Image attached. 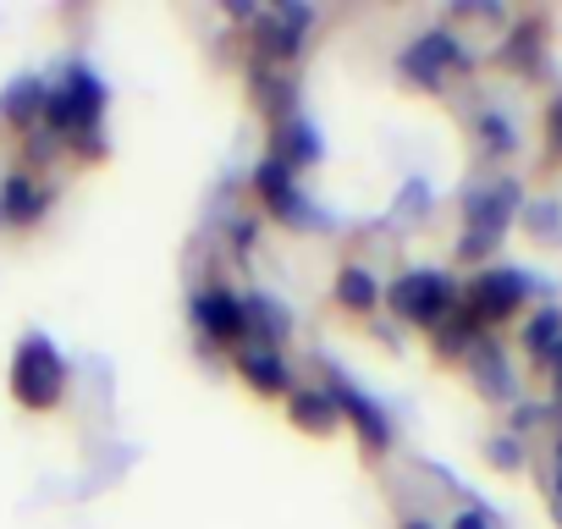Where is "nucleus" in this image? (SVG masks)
I'll list each match as a JSON object with an SVG mask.
<instances>
[{
	"label": "nucleus",
	"instance_id": "nucleus-1",
	"mask_svg": "<svg viewBox=\"0 0 562 529\" xmlns=\"http://www.w3.org/2000/svg\"><path fill=\"white\" fill-rule=\"evenodd\" d=\"M105 105H111L105 78H100L83 56H72V61L50 78L45 133H56L72 160H105Z\"/></svg>",
	"mask_w": 562,
	"mask_h": 529
},
{
	"label": "nucleus",
	"instance_id": "nucleus-2",
	"mask_svg": "<svg viewBox=\"0 0 562 529\" xmlns=\"http://www.w3.org/2000/svg\"><path fill=\"white\" fill-rule=\"evenodd\" d=\"M524 204H529L524 177H507V171H502V177L469 182V188H463V199H458V210H463V232H458L452 259H458V264H469V271H485V264H496L502 237L518 226Z\"/></svg>",
	"mask_w": 562,
	"mask_h": 529
},
{
	"label": "nucleus",
	"instance_id": "nucleus-3",
	"mask_svg": "<svg viewBox=\"0 0 562 529\" xmlns=\"http://www.w3.org/2000/svg\"><path fill=\"white\" fill-rule=\"evenodd\" d=\"M535 293H540V277L524 271V264H513V259H496V264H485V271H469L463 277V309L491 337H496V326L524 320L529 304H535Z\"/></svg>",
	"mask_w": 562,
	"mask_h": 529
},
{
	"label": "nucleus",
	"instance_id": "nucleus-4",
	"mask_svg": "<svg viewBox=\"0 0 562 529\" xmlns=\"http://www.w3.org/2000/svg\"><path fill=\"white\" fill-rule=\"evenodd\" d=\"M458 304H463V282L447 271V264H408V271H397L386 282V309L397 315V326L436 331Z\"/></svg>",
	"mask_w": 562,
	"mask_h": 529
},
{
	"label": "nucleus",
	"instance_id": "nucleus-5",
	"mask_svg": "<svg viewBox=\"0 0 562 529\" xmlns=\"http://www.w3.org/2000/svg\"><path fill=\"white\" fill-rule=\"evenodd\" d=\"M7 386L23 408H56L72 386V364L45 331H23L7 364Z\"/></svg>",
	"mask_w": 562,
	"mask_h": 529
},
{
	"label": "nucleus",
	"instance_id": "nucleus-6",
	"mask_svg": "<svg viewBox=\"0 0 562 529\" xmlns=\"http://www.w3.org/2000/svg\"><path fill=\"white\" fill-rule=\"evenodd\" d=\"M248 193L259 199V210L270 215V221H281V226H315V232H331L337 221L304 193V182L281 166V160H270V155H259L254 160V171H248Z\"/></svg>",
	"mask_w": 562,
	"mask_h": 529
},
{
	"label": "nucleus",
	"instance_id": "nucleus-7",
	"mask_svg": "<svg viewBox=\"0 0 562 529\" xmlns=\"http://www.w3.org/2000/svg\"><path fill=\"white\" fill-rule=\"evenodd\" d=\"M474 67V50H469V40L463 34H452V29H425L419 40H408L403 50H397V72L408 78V83H419V89H447V78H458V72H469Z\"/></svg>",
	"mask_w": 562,
	"mask_h": 529
},
{
	"label": "nucleus",
	"instance_id": "nucleus-8",
	"mask_svg": "<svg viewBox=\"0 0 562 529\" xmlns=\"http://www.w3.org/2000/svg\"><path fill=\"white\" fill-rule=\"evenodd\" d=\"M188 320H193V331H199L210 348H226V353L248 348V304H243V293L226 288L221 277L188 293Z\"/></svg>",
	"mask_w": 562,
	"mask_h": 529
},
{
	"label": "nucleus",
	"instance_id": "nucleus-9",
	"mask_svg": "<svg viewBox=\"0 0 562 529\" xmlns=\"http://www.w3.org/2000/svg\"><path fill=\"white\" fill-rule=\"evenodd\" d=\"M326 392H331L342 425H353V436L364 441L370 458L392 452V441H397V419H392V408H386L381 397H370V392H364L359 381H348L342 370H326Z\"/></svg>",
	"mask_w": 562,
	"mask_h": 529
},
{
	"label": "nucleus",
	"instance_id": "nucleus-10",
	"mask_svg": "<svg viewBox=\"0 0 562 529\" xmlns=\"http://www.w3.org/2000/svg\"><path fill=\"white\" fill-rule=\"evenodd\" d=\"M315 29V7H259L254 18V56L276 61V67H293L310 45Z\"/></svg>",
	"mask_w": 562,
	"mask_h": 529
},
{
	"label": "nucleus",
	"instance_id": "nucleus-11",
	"mask_svg": "<svg viewBox=\"0 0 562 529\" xmlns=\"http://www.w3.org/2000/svg\"><path fill=\"white\" fill-rule=\"evenodd\" d=\"M243 78H248V94H254V105L265 111V122H270V127L304 111V94H299L293 67H276V61H265V56H254V50H248Z\"/></svg>",
	"mask_w": 562,
	"mask_h": 529
},
{
	"label": "nucleus",
	"instance_id": "nucleus-12",
	"mask_svg": "<svg viewBox=\"0 0 562 529\" xmlns=\"http://www.w3.org/2000/svg\"><path fill=\"white\" fill-rule=\"evenodd\" d=\"M546 40H551V29H546L540 12L507 18V34H502V45H496V67H507V72H518V78H540V72H546V50H551Z\"/></svg>",
	"mask_w": 562,
	"mask_h": 529
},
{
	"label": "nucleus",
	"instance_id": "nucleus-13",
	"mask_svg": "<svg viewBox=\"0 0 562 529\" xmlns=\"http://www.w3.org/2000/svg\"><path fill=\"white\" fill-rule=\"evenodd\" d=\"M463 370H469V386L485 397V403H496V408H513L524 392H518V370H513V359H507V348L496 342V337H485L469 359H463Z\"/></svg>",
	"mask_w": 562,
	"mask_h": 529
},
{
	"label": "nucleus",
	"instance_id": "nucleus-14",
	"mask_svg": "<svg viewBox=\"0 0 562 529\" xmlns=\"http://www.w3.org/2000/svg\"><path fill=\"white\" fill-rule=\"evenodd\" d=\"M265 155L281 160V166L299 177V171H310V166L326 160V138H321L315 116L299 111V116H288V122H276V127H270V149H265Z\"/></svg>",
	"mask_w": 562,
	"mask_h": 529
},
{
	"label": "nucleus",
	"instance_id": "nucleus-15",
	"mask_svg": "<svg viewBox=\"0 0 562 529\" xmlns=\"http://www.w3.org/2000/svg\"><path fill=\"white\" fill-rule=\"evenodd\" d=\"M50 204H56V188H45V177H29L23 166L0 177V221L7 226H18V232L40 226L50 215Z\"/></svg>",
	"mask_w": 562,
	"mask_h": 529
},
{
	"label": "nucleus",
	"instance_id": "nucleus-16",
	"mask_svg": "<svg viewBox=\"0 0 562 529\" xmlns=\"http://www.w3.org/2000/svg\"><path fill=\"white\" fill-rule=\"evenodd\" d=\"M232 370L259 397H293V386H299L293 381V364H288V353H281V348H237L232 353Z\"/></svg>",
	"mask_w": 562,
	"mask_h": 529
},
{
	"label": "nucleus",
	"instance_id": "nucleus-17",
	"mask_svg": "<svg viewBox=\"0 0 562 529\" xmlns=\"http://www.w3.org/2000/svg\"><path fill=\"white\" fill-rule=\"evenodd\" d=\"M45 100H50V78H12L7 89H0V122H7L12 133H40L45 127Z\"/></svg>",
	"mask_w": 562,
	"mask_h": 529
},
{
	"label": "nucleus",
	"instance_id": "nucleus-18",
	"mask_svg": "<svg viewBox=\"0 0 562 529\" xmlns=\"http://www.w3.org/2000/svg\"><path fill=\"white\" fill-rule=\"evenodd\" d=\"M248 304V348H288L293 337V309L276 293H243Z\"/></svg>",
	"mask_w": 562,
	"mask_h": 529
},
{
	"label": "nucleus",
	"instance_id": "nucleus-19",
	"mask_svg": "<svg viewBox=\"0 0 562 529\" xmlns=\"http://www.w3.org/2000/svg\"><path fill=\"white\" fill-rule=\"evenodd\" d=\"M518 348H524L529 370L540 375V364L562 348V304H535V309L518 320Z\"/></svg>",
	"mask_w": 562,
	"mask_h": 529
},
{
	"label": "nucleus",
	"instance_id": "nucleus-20",
	"mask_svg": "<svg viewBox=\"0 0 562 529\" xmlns=\"http://www.w3.org/2000/svg\"><path fill=\"white\" fill-rule=\"evenodd\" d=\"M469 127H474V144H480L485 160H513V155L524 149V133H518V122H513L502 105H480V111L469 116Z\"/></svg>",
	"mask_w": 562,
	"mask_h": 529
},
{
	"label": "nucleus",
	"instance_id": "nucleus-21",
	"mask_svg": "<svg viewBox=\"0 0 562 529\" xmlns=\"http://www.w3.org/2000/svg\"><path fill=\"white\" fill-rule=\"evenodd\" d=\"M337 304L342 309H353V315H375L381 304H386V282L370 271V264H359V259H348V264H337Z\"/></svg>",
	"mask_w": 562,
	"mask_h": 529
},
{
	"label": "nucleus",
	"instance_id": "nucleus-22",
	"mask_svg": "<svg viewBox=\"0 0 562 529\" xmlns=\"http://www.w3.org/2000/svg\"><path fill=\"white\" fill-rule=\"evenodd\" d=\"M485 337H491V331H485V326H480L463 304H458V309H452V315L430 331V348H436V359H458V364H463V359H469Z\"/></svg>",
	"mask_w": 562,
	"mask_h": 529
},
{
	"label": "nucleus",
	"instance_id": "nucleus-23",
	"mask_svg": "<svg viewBox=\"0 0 562 529\" xmlns=\"http://www.w3.org/2000/svg\"><path fill=\"white\" fill-rule=\"evenodd\" d=\"M288 419H293L299 430H310V436H331V430L342 425V414H337V403H331L326 386H293Z\"/></svg>",
	"mask_w": 562,
	"mask_h": 529
},
{
	"label": "nucleus",
	"instance_id": "nucleus-24",
	"mask_svg": "<svg viewBox=\"0 0 562 529\" xmlns=\"http://www.w3.org/2000/svg\"><path fill=\"white\" fill-rule=\"evenodd\" d=\"M485 463L496 474H524L529 469V441L513 436V430H496V436H485Z\"/></svg>",
	"mask_w": 562,
	"mask_h": 529
},
{
	"label": "nucleus",
	"instance_id": "nucleus-25",
	"mask_svg": "<svg viewBox=\"0 0 562 529\" xmlns=\"http://www.w3.org/2000/svg\"><path fill=\"white\" fill-rule=\"evenodd\" d=\"M518 221L535 243H562V199H529Z\"/></svg>",
	"mask_w": 562,
	"mask_h": 529
},
{
	"label": "nucleus",
	"instance_id": "nucleus-26",
	"mask_svg": "<svg viewBox=\"0 0 562 529\" xmlns=\"http://www.w3.org/2000/svg\"><path fill=\"white\" fill-rule=\"evenodd\" d=\"M507 430L513 436H535V430H551V403L546 397H518L513 408H507Z\"/></svg>",
	"mask_w": 562,
	"mask_h": 529
},
{
	"label": "nucleus",
	"instance_id": "nucleus-27",
	"mask_svg": "<svg viewBox=\"0 0 562 529\" xmlns=\"http://www.w3.org/2000/svg\"><path fill=\"white\" fill-rule=\"evenodd\" d=\"M540 138H546V166H562V89L540 111Z\"/></svg>",
	"mask_w": 562,
	"mask_h": 529
},
{
	"label": "nucleus",
	"instance_id": "nucleus-28",
	"mask_svg": "<svg viewBox=\"0 0 562 529\" xmlns=\"http://www.w3.org/2000/svg\"><path fill=\"white\" fill-rule=\"evenodd\" d=\"M425 210H430V182L425 177H408L403 193H397V204H392V215L408 221V215H425Z\"/></svg>",
	"mask_w": 562,
	"mask_h": 529
},
{
	"label": "nucleus",
	"instance_id": "nucleus-29",
	"mask_svg": "<svg viewBox=\"0 0 562 529\" xmlns=\"http://www.w3.org/2000/svg\"><path fill=\"white\" fill-rule=\"evenodd\" d=\"M259 226H265L259 215H232V221H226V243H232V254H237V259H248V254H254Z\"/></svg>",
	"mask_w": 562,
	"mask_h": 529
},
{
	"label": "nucleus",
	"instance_id": "nucleus-30",
	"mask_svg": "<svg viewBox=\"0 0 562 529\" xmlns=\"http://www.w3.org/2000/svg\"><path fill=\"white\" fill-rule=\"evenodd\" d=\"M447 529H502V518H496L485 502H463V507L447 518Z\"/></svg>",
	"mask_w": 562,
	"mask_h": 529
},
{
	"label": "nucleus",
	"instance_id": "nucleus-31",
	"mask_svg": "<svg viewBox=\"0 0 562 529\" xmlns=\"http://www.w3.org/2000/svg\"><path fill=\"white\" fill-rule=\"evenodd\" d=\"M540 381H546V403H557V408H562V348L540 364Z\"/></svg>",
	"mask_w": 562,
	"mask_h": 529
},
{
	"label": "nucleus",
	"instance_id": "nucleus-32",
	"mask_svg": "<svg viewBox=\"0 0 562 529\" xmlns=\"http://www.w3.org/2000/svg\"><path fill=\"white\" fill-rule=\"evenodd\" d=\"M403 529H441V524H430L425 513H408V518H403Z\"/></svg>",
	"mask_w": 562,
	"mask_h": 529
},
{
	"label": "nucleus",
	"instance_id": "nucleus-33",
	"mask_svg": "<svg viewBox=\"0 0 562 529\" xmlns=\"http://www.w3.org/2000/svg\"><path fill=\"white\" fill-rule=\"evenodd\" d=\"M551 513H557V529H562V507H551Z\"/></svg>",
	"mask_w": 562,
	"mask_h": 529
}]
</instances>
